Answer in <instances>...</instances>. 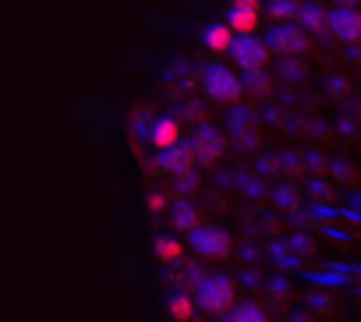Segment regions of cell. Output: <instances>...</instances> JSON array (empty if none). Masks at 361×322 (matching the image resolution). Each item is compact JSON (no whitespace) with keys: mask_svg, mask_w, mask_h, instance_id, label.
Returning <instances> with one entry per match:
<instances>
[{"mask_svg":"<svg viewBox=\"0 0 361 322\" xmlns=\"http://www.w3.org/2000/svg\"><path fill=\"white\" fill-rule=\"evenodd\" d=\"M195 301H199V308L209 311V315H231L234 304H238V287H234V280L213 273V276H202V280H199Z\"/></svg>","mask_w":361,"mask_h":322,"instance_id":"6da1fadb","label":"cell"},{"mask_svg":"<svg viewBox=\"0 0 361 322\" xmlns=\"http://www.w3.org/2000/svg\"><path fill=\"white\" fill-rule=\"evenodd\" d=\"M206 92H209V99H216L224 106H234L245 96V82L227 68H209L206 71Z\"/></svg>","mask_w":361,"mask_h":322,"instance_id":"7a4b0ae2","label":"cell"},{"mask_svg":"<svg viewBox=\"0 0 361 322\" xmlns=\"http://www.w3.org/2000/svg\"><path fill=\"white\" fill-rule=\"evenodd\" d=\"M192 248H195V255H202V259H227L231 252H234V237L224 230V227H199L195 234H192Z\"/></svg>","mask_w":361,"mask_h":322,"instance_id":"3957f363","label":"cell"},{"mask_svg":"<svg viewBox=\"0 0 361 322\" xmlns=\"http://www.w3.org/2000/svg\"><path fill=\"white\" fill-rule=\"evenodd\" d=\"M234 61H238V68H245V71H252V75H259V71H266V64H269V43L266 39H255V36H248V39H241V43H234Z\"/></svg>","mask_w":361,"mask_h":322,"instance_id":"277c9868","label":"cell"},{"mask_svg":"<svg viewBox=\"0 0 361 322\" xmlns=\"http://www.w3.org/2000/svg\"><path fill=\"white\" fill-rule=\"evenodd\" d=\"M329 32L347 47L361 43V8H336L329 15Z\"/></svg>","mask_w":361,"mask_h":322,"instance_id":"5b68a950","label":"cell"},{"mask_svg":"<svg viewBox=\"0 0 361 322\" xmlns=\"http://www.w3.org/2000/svg\"><path fill=\"white\" fill-rule=\"evenodd\" d=\"M269 50H276V54H287V57H294V54H301L305 47H308V36H305V29L301 25H276L273 32H269Z\"/></svg>","mask_w":361,"mask_h":322,"instance_id":"8992f818","label":"cell"},{"mask_svg":"<svg viewBox=\"0 0 361 322\" xmlns=\"http://www.w3.org/2000/svg\"><path fill=\"white\" fill-rule=\"evenodd\" d=\"M180 138H185V131H180V120H177V117H156L152 128H149V142H152L159 152L177 149Z\"/></svg>","mask_w":361,"mask_h":322,"instance_id":"52a82bcc","label":"cell"},{"mask_svg":"<svg viewBox=\"0 0 361 322\" xmlns=\"http://www.w3.org/2000/svg\"><path fill=\"white\" fill-rule=\"evenodd\" d=\"M163 159H159V167H163V174H170V178H180V174H188L199 159H195V149L192 145H185L180 142L177 149H170V152H159Z\"/></svg>","mask_w":361,"mask_h":322,"instance_id":"ba28073f","label":"cell"},{"mask_svg":"<svg viewBox=\"0 0 361 322\" xmlns=\"http://www.w3.org/2000/svg\"><path fill=\"white\" fill-rule=\"evenodd\" d=\"M192 149H195V159H199V163H216V159L224 156V142H220V135L209 131V128L195 135Z\"/></svg>","mask_w":361,"mask_h":322,"instance_id":"9c48e42d","label":"cell"},{"mask_svg":"<svg viewBox=\"0 0 361 322\" xmlns=\"http://www.w3.org/2000/svg\"><path fill=\"white\" fill-rule=\"evenodd\" d=\"M195 311H199L195 294H170L166 297V318L170 322H192Z\"/></svg>","mask_w":361,"mask_h":322,"instance_id":"30bf717a","label":"cell"},{"mask_svg":"<svg viewBox=\"0 0 361 322\" xmlns=\"http://www.w3.org/2000/svg\"><path fill=\"white\" fill-rule=\"evenodd\" d=\"M227 25H231L234 36H245V39L255 36V29H259V8H231Z\"/></svg>","mask_w":361,"mask_h":322,"instance_id":"8fae6325","label":"cell"},{"mask_svg":"<svg viewBox=\"0 0 361 322\" xmlns=\"http://www.w3.org/2000/svg\"><path fill=\"white\" fill-rule=\"evenodd\" d=\"M170 220H173V227H177L180 234H188V237H192V234H195L199 227H206V223H202V213H199V209H195L192 202H177V206H173V216H170Z\"/></svg>","mask_w":361,"mask_h":322,"instance_id":"7c38bea8","label":"cell"},{"mask_svg":"<svg viewBox=\"0 0 361 322\" xmlns=\"http://www.w3.org/2000/svg\"><path fill=\"white\" fill-rule=\"evenodd\" d=\"M185 248H188V244L180 241V237H166V234L152 241V252H156V259H159V262H166V266H173V262H180V259H185Z\"/></svg>","mask_w":361,"mask_h":322,"instance_id":"4fadbf2b","label":"cell"},{"mask_svg":"<svg viewBox=\"0 0 361 322\" xmlns=\"http://www.w3.org/2000/svg\"><path fill=\"white\" fill-rule=\"evenodd\" d=\"M206 47H209L213 54H231V50H234V32H231V25H227V22L209 25V29H206Z\"/></svg>","mask_w":361,"mask_h":322,"instance_id":"5bb4252c","label":"cell"},{"mask_svg":"<svg viewBox=\"0 0 361 322\" xmlns=\"http://www.w3.org/2000/svg\"><path fill=\"white\" fill-rule=\"evenodd\" d=\"M231 322H269L266 308L255 304V301H238L234 311H231Z\"/></svg>","mask_w":361,"mask_h":322,"instance_id":"9a60e30c","label":"cell"},{"mask_svg":"<svg viewBox=\"0 0 361 322\" xmlns=\"http://www.w3.org/2000/svg\"><path fill=\"white\" fill-rule=\"evenodd\" d=\"M301 29H308V32H315V29H329L326 11H322V8H308V11H301Z\"/></svg>","mask_w":361,"mask_h":322,"instance_id":"2e32d148","label":"cell"},{"mask_svg":"<svg viewBox=\"0 0 361 322\" xmlns=\"http://www.w3.org/2000/svg\"><path fill=\"white\" fill-rule=\"evenodd\" d=\"M145 209H149L152 216H159V213L170 209V199H166L163 192H149V195H145Z\"/></svg>","mask_w":361,"mask_h":322,"instance_id":"e0dca14e","label":"cell"},{"mask_svg":"<svg viewBox=\"0 0 361 322\" xmlns=\"http://www.w3.org/2000/svg\"><path fill=\"white\" fill-rule=\"evenodd\" d=\"M269 11H273L276 22H280V18H290V15H294V0H273Z\"/></svg>","mask_w":361,"mask_h":322,"instance_id":"ac0fdd59","label":"cell"},{"mask_svg":"<svg viewBox=\"0 0 361 322\" xmlns=\"http://www.w3.org/2000/svg\"><path fill=\"white\" fill-rule=\"evenodd\" d=\"M231 8H259V0H231Z\"/></svg>","mask_w":361,"mask_h":322,"instance_id":"d6986e66","label":"cell"}]
</instances>
